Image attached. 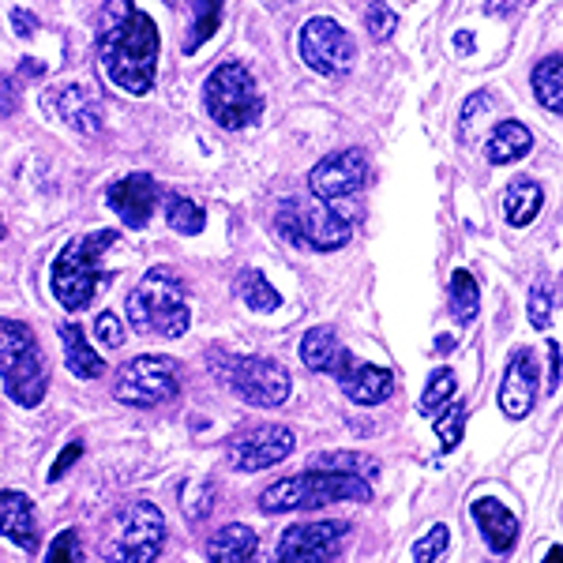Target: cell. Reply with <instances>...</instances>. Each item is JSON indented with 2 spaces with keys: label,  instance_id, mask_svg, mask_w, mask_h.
<instances>
[{
  "label": "cell",
  "instance_id": "1",
  "mask_svg": "<svg viewBox=\"0 0 563 563\" xmlns=\"http://www.w3.org/2000/svg\"><path fill=\"white\" fill-rule=\"evenodd\" d=\"M98 60L113 87L147 95L158 68V26L132 0H109L98 31Z\"/></svg>",
  "mask_w": 563,
  "mask_h": 563
},
{
  "label": "cell",
  "instance_id": "2",
  "mask_svg": "<svg viewBox=\"0 0 563 563\" xmlns=\"http://www.w3.org/2000/svg\"><path fill=\"white\" fill-rule=\"evenodd\" d=\"M117 244V230H95L84 238L68 241L60 256L53 260V297L68 312H84L95 301L98 289L109 282V271L102 267L106 252Z\"/></svg>",
  "mask_w": 563,
  "mask_h": 563
},
{
  "label": "cell",
  "instance_id": "3",
  "mask_svg": "<svg viewBox=\"0 0 563 563\" xmlns=\"http://www.w3.org/2000/svg\"><path fill=\"white\" fill-rule=\"evenodd\" d=\"M129 323L140 334H162V339H180L192 323L185 301V278L169 267L147 271L129 294Z\"/></svg>",
  "mask_w": 563,
  "mask_h": 563
},
{
  "label": "cell",
  "instance_id": "4",
  "mask_svg": "<svg viewBox=\"0 0 563 563\" xmlns=\"http://www.w3.org/2000/svg\"><path fill=\"white\" fill-rule=\"evenodd\" d=\"M342 499H357L368 504L372 485L365 477L334 474V470H305L297 477H282L271 488H263L260 511L267 515H289V511H316L327 504H342Z\"/></svg>",
  "mask_w": 563,
  "mask_h": 563
},
{
  "label": "cell",
  "instance_id": "5",
  "mask_svg": "<svg viewBox=\"0 0 563 563\" xmlns=\"http://www.w3.org/2000/svg\"><path fill=\"white\" fill-rule=\"evenodd\" d=\"M0 376H4V395L26 410H34L49 390V368L34 331L4 316H0Z\"/></svg>",
  "mask_w": 563,
  "mask_h": 563
},
{
  "label": "cell",
  "instance_id": "6",
  "mask_svg": "<svg viewBox=\"0 0 563 563\" xmlns=\"http://www.w3.org/2000/svg\"><path fill=\"white\" fill-rule=\"evenodd\" d=\"M203 106L211 121L222 124L225 132L252 129L263 113L260 87L244 65H218L203 84Z\"/></svg>",
  "mask_w": 563,
  "mask_h": 563
},
{
  "label": "cell",
  "instance_id": "7",
  "mask_svg": "<svg viewBox=\"0 0 563 563\" xmlns=\"http://www.w3.org/2000/svg\"><path fill=\"white\" fill-rule=\"evenodd\" d=\"M166 544V519L147 499H135L109 526L102 552L113 563H154Z\"/></svg>",
  "mask_w": 563,
  "mask_h": 563
},
{
  "label": "cell",
  "instance_id": "8",
  "mask_svg": "<svg viewBox=\"0 0 563 563\" xmlns=\"http://www.w3.org/2000/svg\"><path fill=\"white\" fill-rule=\"evenodd\" d=\"M278 233L297 249H312V252H334L353 238V225L342 211H334L331 203H301V199H289L278 207L275 218Z\"/></svg>",
  "mask_w": 563,
  "mask_h": 563
},
{
  "label": "cell",
  "instance_id": "9",
  "mask_svg": "<svg viewBox=\"0 0 563 563\" xmlns=\"http://www.w3.org/2000/svg\"><path fill=\"white\" fill-rule=\"evenodd\" d=\"M117 402L132 406V410H151V406L174 402L180 395V365L166 353H143L117 372L113 384Z\"/></svg>",
  "mask_w": 563,
  "mask_h": 563
},
{
  "label": "cell",
  "instance_id": "10",
  "mask_svg": "<svg viewBox=\"0 0 563 563\" xmlns=\"http://www.w3.org/2000/svg\"><path fill=\"white\" fill-rule=\"evenodd\" d=\"M297 53L312 71L320 76H346L357 60V45H353L350 31L342 23L327 20V15H316L301 26L297 34Z\"/></svg>",
  "mask_w": 563,
  "mask_h": 563
},
{
  "label": "cell",
  "instance_id": "11",
  "mask_svg": "<svg viewBox=\"0 0 563 563\" xmlns=\"http://www.w3.org/2000/svg\"><path fill=\"white\" fill-rule=\"evenodd\" d=\"M222 379L233 387V395H241L249 406H260V410H278L286 406L289 390V372L278 365V361L267 357H233L225 365Z\"/></svg>",
  "mask_w": 563,
  "mask_h": 563
},
{
  "label": "cell",
  "instance_id": "12",
  "mask_svg": "<svg viewBox=\"0 0 563 563\" xmlns=\"http://www.w3.org/2000/svg\"><path fill=\"white\" fill-rule=\"evenodd\" d=\"M297 440L286 424H256V429H244L238 435H230L225 443V462L241 474H260L271 470L278 462H286L294 455Z\"/></svg>",
  "mask_w": 563,
  "mask_h": 563
},
{
  "label": "cell",
  "instance_id": "13",
  "mask_svg": "<svg viewBox=\"0 0 563 563\" xmlns=\"http://www.w3.org/2000/svg\"><path fill=\"white\" fill-rule=\"evenodd\" d=\"M350 533V522H297L282 533L275 563H331L339 556L342 541Z\"/></svg>",
  "mask_w": 563,
  "mask_h": 563
},
{
  "label": "cell",
  "instance_id": "14",
  "mask_svg": "<svg viewBox=\"0 0 563 563\" xmlns=\"http://www.w3.org/2000/svg\"><path fill=\"white\" fill-rule=\"evenodd\" d=\"M368 177V162L361 151H339L331 158H323L320 166L308 174V192L320 203H334V199H350L365 185Z\"/></svg>",
  "mask_w": 563,
  "mask_h": 563
},
{
  "label": "cell",
  "instance_id": "15",
  "mask_svg": "<svg viewBox=\"0 0 563 563\" xmlns=\"http://www.w3.org/2000/svg\"><path fill=\"white\" fill-rule=\"evenodd\" d=\"M538 384H541V368L533 350H515L507 357L504 379H499V410H504L511 421H522L530 417L533 402H538Z\"/></svg>",
  "mask_w": 563,
  "mask_h": 563
},
{
  "label": "cell",
  "instance_id": "16",
  "mask_svg": "<svg viewBox=\"0 0 563 563\" xmlns=\"http://www.w3.org/2000/svg\"><path fill=\"white\" fill-rule=\"evenodd\" d=\"M106 203L129 230H143L151 222L154 207H158V180L151 174H129L117 185H109Z\"/></svg>",
  "mask_w": 563,
  "mask_h": 563
},
{
  "label": "cell",
  "instance_id": "17",
  "mask_svg": "<svg viewBox=\"0 0 563 563\" xmlns=\"http://www.w3.org/2000/svg\"><path fill=\"white\" fill-rule=\"evenodd\" d=\"M42 102L53 117H57V121H65L71 132H79V135L102 132V109H98V98L90 95L87 87H79V84L49 87Z\"/></svg>",
  "mask_w": 563,
  "mask_h": 563
},
{
  "label": "cell",
  "instance_id": "18",
  "mask_svg": "<svg viewBox=\"0 0 563 563\" xmlns=\"http://www.w3.org/2000/svg\"><path fill=\"white\" fill-rule=\"evenodd\" d=\"M331 376L339 379L342 395H346L350 402H357V406H379L384 398H390V390H395V376H390V368L353 361L350 350H346V357L339 361V368H334Z\"/></svg>",
  "mask_w": 563,
  "mask_h": 563
},
{
  "label": "cell",
  "instance_id": "19",
  "mask_svg": "<svg viewBox=\"0 0 563 563\" xmlns=\"http://www.w3.org/2000/svg\"><path fill=\"white\" fill-rule=\"evenodd\" d=\"M470 515H474L481 538H485L488 552L493 556H511L515 552V541H519V515L511 511L507 504H499L496 496H477L470 504Z\"/></svg>",
  "mask_w": 563,
  "mask_h": 563
},
{
  "label": "cell",
  "instance_id": "20",
  "mask_svg": "<svg viewBox=\"0 0 563 563\" xmlns=\"http://www.w3.org/2000/svg\"><path fill=\"white\" fill-rule=\"evenodd\" d=\"M0 538H8L15 549H38V515L34 504L15 488H0Z\"/></svg>",
  "mask_w": 563,
  "mask_h": 563
},
{
  "label": "cell",
  "instance_id": "21",
  "mask_svg": "<svg viewBox=\"0 0 563 563\" xmlns=\"http://www.w3.org/2000/svg\"><path fill=\"white\" fill-rule=\"evenodd\" d=\"M256 530L230 522L222 530H214L211 541H207V563H252L256 560Z\"/></svg>",
  "mask_w": 563,
  "mask_h": 563
},
{
  "label": "cell",
  "instance_id": "22",
  "mask_svg": "<svg viewBox=\"0 0 563 563\" xmlns=\"http://www.w3.org/2000/svg\"><path fill=\"white\" fill-rule=\"evenodd\" d=\"M533 151V132L526 129L522 121H499L493 135L485 143V158L493 166H511V162H522L526 154Z\"/></svg>",
  "mask_w": 563,
  "mask_h": 563
},
{
  "label": "cell",
  "instance_id": "23",
  "mask_svg": "<svg viewBox=\"0 0 563 563\" xmlns=\"http://www.w3.org/2000/svg\"><path fill=\"white\" fill-rule=\"evenodd\" d=\"M541 207H544V188L538 185V180L519 177L504 192V222L515 225V230H526V225L541 214Z\"/></svg>",
  "mask_w": 563,
  "mask_h": 563
},
{
  "label": "cell",
  "instance_id": "24",
  "mask_svg": "<svg viewBox=\"0 0 563 563\" xmlns=\"http://www.w3.org/2000/svg\"><path fill=\"white\" fill-rule=\"evenodd\" d=\"M60 342H65V365L76 379H98L106 376V361L90 350L87 334L79 323H65L60 327Z\"/></svg>",
  "mask_w": 563,
  "mask_h": 563
},
{
  "label": "cell",
  "instance_id": "25",
  "mask_svg": "<svg viewBox=\"0 0 563 563\" xmlns=\"http://www.w3.org/2000/svg\"><path fill=\"white\" fill-rule=\"evenodd\" d=\"M346 357V346L339 342V334L331 327H312L301 339V365L308 372H334L339 361Z\"/></svg>",
  "mask_w": 563,
  "mask_h": 563
},
{
  "label": "cell",
  "instance_id": "26",
  "mask_svg": "<svg viewBox=\"0 0 563 563\" xmlns=\"http://www.w3.org/2000/svg\"><path fill=\"white\" fill-rule=\"evenodd\" d=\"M530 87H533V98L549 109V113L563 117V53H552V57L538 60L530 76Z\"/></svg>",
  "mask_w": 563,
  "mask_h": 563
},
{
  "label": "cell",
  "instance_id": "27",
  "mask_svg": "<svg viewBox=\"0 0 563 563\" xmlns=\"http://www.w3.org/2000/svg\"><path fill=\"white\" fill-rule=\"evenodd\" d=\"M222 8H225V0H188L192 26H188L185 53H199V45L214 38V31L222 26Z\"/></svg>",
  "mask_w": 563,
  "mask_h": 563
},
{
  "label": "cell",
  "instance_id": "28",
  "mask_svg": "<svg viewBox=\"0 0 563 563\" xmlns=\"http://www.w3.org/2000/svg\"><path fill=\"white\" fill-rule=\"evenodd\" d=\"M238 289H241V301L252 308V312H278L282 308V294L267 282V275L256 267L241 271L238 275Z\"/></svg>",
  "mask_w": 563,
  "mask_h": 563
},
{
  "label": "cell",
  "instance_id": "29",
  "mask_svg": "<svg viewBox=\"0 0 563 563\" xmlns=\"http://www.w3.org/2000/svg\"><path fill=\"white\" fill-rule=\"evenodd\" d=\"M448 297H451V312H455L459 323L470 327V323L477 320V312H481V286H477V278L470 275L466 267H459L455 275H451Z\"/></svg>",
  "mask_w": 563,
  "mask_h": 563
},
{
  "label": "cell",
  "instance_id": "30",
  "mask_svg": "<svg viewBox=\"0 0 563 563\" xmlns=\"http://www.w3.org/2000/svg\"><path fill=\"white\" fill-rule=\"evenodd\" d=\"M166 222H169V230L180 233V238H196V233H203L207 214H203V207L192 203L188 196H169L166 199Z\"/></svg>",
  "mask_w": 563,
  "mask_h": 563
},
{
  "label": "cell",
  "instance_id": "31",
  "mask_svg": "<svg viewBox=\"0 0 563 563\" xmlns=\"http://www.w3.org/2000/svg\"><path fill=\"white\" fill-rule=\"evenodd\" d=\"M455 390H459V379H455V372L451 368H435L432 376H429V387H424V395H421V402H417V413L421 417H435L443 410V406L455 398Z\"/></svg>",
  "mask_w": 563,
  "mask_h": 563
},
{
  "label": "cell",
  "instance_id": "32",
  "mask_svg": "<svg viewBox=\"0 0 563 563\" xmlns=\"http://www.w3.org/2000/svg\"><path fill=\"white\" fill-rule=\"evenodd\" d=\"M316 470H334V474H350V477H376V459L368 455H353V451H334V455H316Z\"/></svg>",
  "mask_w": 563,
  "mask_h": 563
},
{
  "label": "cell",
  "instance_id": "33",
  "mask_svg": "<svg viewBox=\"0 0 563 563\" xmlns=\"http://www.w3.org/2000/svg\"><path fill=\"white\" fill-rule=\"evenodd\" d=\"M466 402H459V398H451L448 406L440 410V421H435V435H440V451H455L462 443V432H466Z\"/></svg>",
  "mask_w": 563,
  "mask_h": 563
},
{
  "label": "cell",
  "instance_id": "34",
  "mask_svg": "<svg viewBox=\"0 0 563 563\" xmlns=\"http://www.w3.org/2000/svg\"><path fill=\"white\" fill-rule=\"evenodd\" d=\"M448 544H451L448 526L435 522L432 530L413 544V563H440V556H443V552H448Z\"/></svg>",
  "mask_w": 563,
  "mask_h": 563
},
{
  "label": "cell",
  "instance_id": "35",
  "mask_svg": "<svg viewBox=\"0 0 563 563\" xmlns=\"http://www.w3.org/2000/svg\"><path fill=\"white\" fill-rule=\"evenodd\" d=\"M365 23H368V34H372V38H376V42L390 38V34H395V26H398L395 12H390V8L384 4V0H368Z\"/></svg>",
  "mask_w": 563,
  "mask_h": 563
},
{
  "label": "cell",
  "instance_id": "36",
  "mask_svg": "<svg viewBox=\"0 0 563 563\" xmlns=\"http://www.w3.org/2000/svg\"><path fill=\"white\" fill-rule=\"evenodd\" d=\"M214 507V485H207V481H196L192 493H185V515L188 519H207Z\"/></svg>",
  "mask_w": 563,
  "mask_h": 563
},
{
  "label": "cell",
  "instance_id": "37",
  "mask_svg": "<svg viewBox=\"0 0 563 563\" xmlns=\"http://www.w3.org/2000/svg\"><path fill=\"white\" fill-rule=\"evenodd\" d=\"M95 334H98V342H102L106 350H121L124 346V323H121V316H117V312H98Z\"/></svg>",
  "mask_w": 563,
  "mask_h": 563
},
{
  "label": "cell",
  "instance_id": "38",
  "mask_svg": "<svg viewBox=\"0 0 563 563\" xmlns=\"http://www.w3.org/2000/svg\"><path fill=\"white\" fill-rule=\"evenodd\" d=\"M45 563H79V533L65 530L49 541V552H45Z\"/></svg>",
  "mask_w": 563,
  "mask_h": 563
},
{
  "label": "cell",
  "instance_id": "39",
  "mask_svg": "<svg viewBox=\"0 0 563 563\" xmlns=\"http://www.w3.org/2000/svg\"><path fill=\"white\" fill-rule=\"evenodd\" d=\"M526 312H530V323L538 327V331H544V327L552 323V289L538 282V286L530 289V308H526Z\"/></svg>",
  "mask_w": 563,
  "mask_h": 563
},
{
  "label": "cell",
  "instance_id": "40",
  "mask_svg": "<svg viewBox=\"0 0 563 563\" xmlns=\"http://www.w3.org/2000/svg\"><path fill=\"white\" fill-rule=\"evenodd\" d=\"M20 102H23V95H20L15 76L12 71H0V117H15L20 113Z\"/></svg>",
  "mask_w": 563,
  "mask_h": 563
},
{
  "label": "cell",
  "instance_id": "41",
  "mask_svg": "<svg viewBox=\"0 0 563 563\" xmlns=\"http://www.w3.org/2000/svg\"><path fill=\"white\" fill-rule=\"evenodd\" d=\"M549 384H544V390H549V395H556L560 390V379H563V357H560V342L556 339H549Z\"/></svg>",
  "mask_w": 563,
  "mask_h": 563
},
{
  "label": "cell",
  "instance_id": "42",
  "mask_svg": "<svg viewBox=\"0 0 563 563\" xmlns=\"http://www.w3.org/2000/svg\"><path fill=\"white\" fill-rule=\"evenodd\" d=\"M488 106H493V98H488V90H481V95H470V98H466V109H462V121H459L462 135L470 132V121H474L477 113H485Z\"/></svg>",
  "mask_w": 563,
  "mask_h": 563
},
{
  "label": "cell",
  "instance_id": "43",
  "mask_svg": "<svg viewBox=\"0 0 563 563\" xmlns=\"http://www.w3.org/2000/svg\"><path fill=\"white\" fill-rule=\"evenodd\" d=\"M79 455H84V443H68V448L65 451H60V455H57V462H53V470H49V481H60V477H65L68 474V470H71V462H76Z\"/></svg>",
  "mask_w": 563,
  "mask_h": 563
},
{
  "label": "cell",
  "instance_id": "44",
  "mask_svg": "<svg viewBox=\"0 0 563 563\" xmlns=\"http://www.w3.org/2000/svg\"><path fill=\"white\" fill-rule=\"evenodd\" d=\"M12 26H15V34H20V38H31V34L38 31V20H34L26 8H12Z\"/></svg>",
  "mask_w": 563,
  "mask_h": 563
},
{
  "label": "cell",
  "instance_id": "45",
  "mask_svg": "<svg viewBox=\"0 0 563 563\" xmlns=\"http://www.w3.org/2000/svg\"><path fill=\"white\" fill-rule=\"evenodd\" d=\"M481 4H485L488 15H511V12H519L526 0H481Z\"/></svg>",
  "mask_w": 563,
  "mask_h": 563
},
{
  "label": "cell",
  "instance_id": "46",
  "mask_svg": "<svg viewBox=\"0 0 563 563\" xmlns=\"http://www.w3.org/2000/svg\"><path fill=\"white\" fill-rule=\"evenodd\" d=\"M455 45H459V53H474V34H470V31H459V34H455Z\"/></svg>",
  "mask_w": 563,
  "mask_h": 563
},
{
  "label": "cell",
  "instance_id": "47",
  "mask_svg": "<svg viewBox=\"0 0 563 563\" xmlns=\"http://www.w3.org/2000/svg\"><path fill=\"white\" fill-rule=\"evenodd\" d=\"M448 350H455V339H451V334H440V339H435V353H448Z\"/></svg>",
  "mask_w": 563,
  "mask_h": 563
},
{
  "label": "cell",
  "instance_id": "48",
  "mask_svg": "<svg viewBox=\"0 0 563 563\" xmlns=\"http://www.w3.org/2000/svg\"><path fill=\"white\" fill-rule=\"evenodd\" d=\"M541 563H563V544H552L549 556H544Z\"/></svg>",
  "mask_w": 563,
  "mask_h": 563
},
{
  "label": "cell",
  "instance_id": "49",
  "mask_svg": "<svg viewBox=\"0 0 563 563\" xmlns=\"http://www.w3.org/2000/svg\"><path fill=\"white\" fill-rule=\"evenodd\" d=\"M23 76H42V65H38V60H23Z\"/></svg>",
  "mask_w": 563,
  "mask_h": 563
},
{
  "label": "cell",
  "instance_id": "50",
  "mask_svg": "<svg viewBox=\"0 0 563 563\" xmlns=\"http://www.w3.org/2000/svg\"><path fill=\"white\" fill-rule=\"evenodd\" d=\"M0 241H4V218H0Z\"/></svg>",
  "mask_w": 563,
  "mask_h": 563
}]
</instances>
